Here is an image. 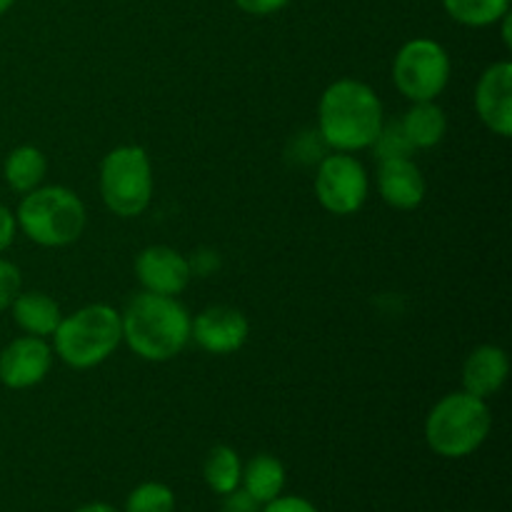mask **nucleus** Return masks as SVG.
I'll return each instance as SVG.
<instances>
[{"label": "nucleus", "instance_id": "1", "mask_svg": "<svg viewBox=\"0 0 512 512\" xmlns=\"http://www.w3.org/2000/svg\"><path fill=\"white\" fill-rule=\"evenodd\" d=\"M123 340L138 358L148 363H168L190 343L188 308L178 298L143 290L120 313Z\"/></svg>", "mask_w": 512, "mask_h": 512}, {"label": "nucleus", "instance_id": "2", "mask_svg": "<svg viewBox=\"0 0 512 512\" xmlns=\"http://www.w3.org/2000/svg\"><path fill=\"white\" fill-rule=\"evenodd\" d=\"M383 123V103L368 83L343 78L320 95L318 130L338 153L370 148Z\"/></svg>", "mask_w": 512, "mask_h": 512}, {"label": "nucleus", "instance_id": "3", "mask_svg": "<svg viewBox=\"0 0 512 512\" xmlns=\"http://www.w3.org/2000/svg\"><path fill=\"white\" fill-rule=\"evenodd\" d=\"M493 428L488 400L465 393H450L433 405L425 420V443L435 455L460 460L480 450Z\"/></svg>", "mask_w": 512, "mask_h": 512}, {"label": "nucleus", "instance_id": "4", "mask_svg": "<svg viewBox=\"0 0 512 512\" xmlns=\"http://www.w3.org/2000/svg\"><path fill=\"white\" fill-rule=\"evenodd\" d=\"M123 343L120 313L105 303L85 305L60 320L53 333V350L65 365L88 370L105 363Z\"/></svg>", "mask_w": 512, "mask_h": 512}, {"label": "nucleus", "instance_id": "5", "mask_svg": "<svg viewBox=\"0 0 512 512\" xmlns=\"http://www.w3.org/2000/svg\"><path fill=\"white\" fill-rule=\"evenodd\" d=\"M18 228L43 248L73 245L85 230V205L70 188L45 185L23 195L15 210Z\"/></svg>", "mask_w": 512, "mask_h": 512}, {"label": "nucleus", "instance_id": "6", "mask_svg": "<svg viewBox=\"0 0 512 512\" xmlns=\"http://www.w3.org/2000/svg\"><path fill=\"white\" fill-rule=\"evenodd\" d=\"M100 195L118 218H138L153 200V165L140 145H118L100 163Z\"/></svg>", "mask_w": 512, "mask_h": 512}, {"label": "nucleus", "instance_id": "7", "mask_svg": "<svg viewBox=\"0 0 512 512\" xmlns=\"http://www.w3.org/2000/svg\"><path fill=\"white\" fill-rule=\"evenodd\" d=\"M393 83L413 103L435 100L450 83V55L430 38L408 40L393 60Z\"/></svg>", "mask_w": 512, "mask_h": 512}, {"label": "nucleus", "instance_id": "8", "mask_svg": "<svg viewBox=\"0 0 512 512\" xmlns=\"http://www.w3.org/2000/svg\"><path fill=\"white\" fill-rule=\"evenodd\" d=\"M370 180L363 163L350 153L325 155L315 173V195L333 215H353L368 200Z\"/></svg>", "mask_w": 512, "mask_h": 512}, {"label": "nucleus", "instance_id": "9", "mask_svg": "<svg viewBox=\"0 0 512 512\" xmlns=\"http://www.w3.org/2000/svg\"><path fill=\"white\" fill-rule=\"evenodd\" d=\"M250 323L238 308L213 305L190 323V338L210 355H233L248 343Z\"/></svg>", "mask_w": 512, "mask_h": 512}, {"label": "nucleus", "instance_id": "10", "mask_svg": "<svg viewBox=\"0 0 512 512\" xmlns=\"http://www.w3.org/2000/svg\"><path fill=\"white\" fill-rule=\"evenodd\" d=\"M53 365V348L45 338L23 335L0 350V383L10 390H28L43 383Z\"/></svg>", "mask_w": 512, "mask_h": 512}, {"label": "nucleus", "instance_id": "11", "mask_svg": "<svg viewBox=\"0 0 512 512\" xmlns=\"http://www.w3.org/2000/svg\"><path fill=\"white\" fill-rule=\"evenodd\" d=\"M133 268L143 290L155 295H170V298L183 293L193 278L190 260L168 245H150V248L140 250Z\"/></svg>", "mask_w": 512, "mask_h": 512}, {"label": "nucleus", "instance_id": "12", "mask_svg": "<svg viewBox=\"0 0 512 512\" xmlns=\"http://www.w3.org/2000/svg\"><path fill=\"white\" fill-rule=\"evenodd\" d=\"M475 110L485 128L500 138L512 135V65L508 60L483 70L475 85Z\"/></svg>", "mask_w": 512, "mask_h": 512}, {"label": "nucleus", "instance_id": "13", "mask_svg": "<svg viewBox=\"0 0 512 512\" xmlns=\"http://www.w3.org/2000/svg\"><path fill=\"white\" fill-rule=\"evenodd\" d=\"M380 198L398 210H413L425 200V175L410 158L380 160L378 168Z\"/></svg>", "mask_w": 512, "mask_h": 512}, {"label": "nucleus", "instance_id": "14", "mask_svg": "<svg viewBox=\"0 0 512 512\" xmlns=\"http://www.w3.org/2000/svg\"><path fill=\"white\" fill-rule=\"evenodd\" d=\"M510 373L508 353L498 345H480L465 358L463 390L475 398H493L505 385Z\"/></svg>", "mask_w": 512, "mask_h": 512}, {"label": "nucleus", "instance_id": "15", "mask_svg": "<svg viewBox=\"0 0 512 512\" xmlns=\"http://www.w3.org/2000/svg\"><path fill=\"white\" fill-rule=\"evenodd\" d=\"M13 310V320L25 335H35V338H48L55 333V328L63 320L60 305L55 303L50 295L40 293V290H20L18 298L10 305Z\"/></svg>", "mask_w": 512, "mask_h": 512}, {"label": "nucleus", "instance_id": "16", "mask_svg": "<svg viewBox=\"0 0 512 512\" xmlns=\"http://www.w3.org/2000/svg\"><path fill=\"white\" fill-rule=\"evenodd\" d=\"M285 480H288V473H285V465L280 463L275 455L260 453L255 455L250 463L243 465V478H240V488L255 500V503L263 508L265 503L275 500L278 495H283Z\"/></svg>", "mask_w": 512, "mask_h": 512}, {"label": "nucleus", "instance_id": "17", "mask_svg": "<svg viewBox=\"0 0 512 512\" xmlns=\"http://www.w3.org/2000/svg\"><path fill=\"white\" fill-rule=\"evenodd\" d=\"M400 125H403L405 135L415 150L435 148L448 133V115L435 100H423V103H413V108L405 110Z\"/></svg>", "mask_w": 512, "mask_h": 512}, {"label": "nucleus", "instance_id": "18", "mask_svg": "<svg viewBox=\"0 0 512 512\" xmlns=\"http://www.w3.org/2000/svg\"><path fill=\"white\" fill-rule=\"evenodd\" d=\"M45 173H48V160H45L43 150L35 148V145H18V148L10 150L3 163L5 183L20 195L40 188Z\"/></svg>", "mask_w": 512, "mask_h": 512}, {"label": "nucleus", "instance_id": "19", "mask_svg": "<svg viewBox=\"0 0 512 512\" xmlns=\"http://www.w3.org/2000/svg\"><path fill=\"white\" fill-rule=\"evenodd\" d=\"M203 478L215 495H223V498L230 495L240 488V478H243L240 455L230 445H215L203 463Z\"/></svg>", "mask_w": 512, "mask_h": 512}, {"label": "nucleus", "instance_id": "20", "mask_svg": "<svg viewBox=\"0 0 512 512\" xmlns=\"http://www.w3.org/2000/svg\"><path fill=\"white\" fill-rule=\"evenodd\" d=\"M443 8L455 23L485 28L500 23V18L510 13V0H443Z\"/></svg>", "mask_w": 512, "mask_h": 512}, {"label": "nucleus", "instance_id": "21", "mask_svg": "<svg viewBox=\"0 0 512 512\" xmlns=\"http://www.w3.org/2000/svg\"><path fill=\"white\" fill-rule=\"evenodd\" d=\"M123 512H175V493L165 483H140L125 500Z\"/></svg>", "mask_w": 512, "mask_h": 512}, {"label": "nucleus", "instance_id": "22", "mask_svg": "<svg viewBox=\"0 0 512 512\" xmlns=\"http://www.w3.org/2000/svg\"><path fill=\"white\" fill-rule=\"evenodd\" d=\"M373 153L378 160H395V158H410L413 155V145H410L408 135H405L400 120L380 125L378 135L373 140Z\"/></svg>", "mask_w": 512, "mask_h": 512}, {"label": "nucleus", "instance_id": "23", "mask_svg": "<svg viewBox=\"0 0 512 512\" xmlns=\"http://www.w3.org/2000/svg\"><path fill=\"white\" fill-rule=\"evenodd\" d=\"M20 290H23V275H20L18 265L0 258V313L13 305Z\"/></svg>", "mask_w": 512, "mask_h": 512}, {"label": "nucleus", "instance_id": "24", "mask_svg": "<svg viewBox=\"0 0 512 512\" xmlns=\"http://www.w3.org/2000/svg\"><path fill=\"white\" fill-rule=\"evenodd\" d=\"M260 512H320L310 503L308 498H300V495H278L275 500L263 505Z\"/></svg>", "mask_w": 512, "mask_h": 512}, {"label": "nucleus", "instance_id": "25", "mask_svg": "<svg viewBox=\"0 0 512 512\" xmlns=\"http://www.w3.org/2000/svg\"><path fill=\"white\" fill-rule=\"evenodd\" d=\"M288 3L290 0H235V5L248 15H273Z\"/></svg>", "mask_w": 512, "mask_h": 512}, {"label": "nucleus", "instance_id": "26", "mask_svg": "<svg viewBox=\"0 0 512 512\" xmlns=\"http://www.w3.org/2000/svg\"><path fill=\"white\" fill-rule=\"evenodd\" d=\"M15 233H18V223H15V213L8 205L0 203V253L13 245Z\"/></svg>", "mask_w": 512, "mask_h": 512}, {"label": "nucleus", "instance_id": "27", "mask_svg": "<svg viewBox=\"0 0 512 512\" xmlns=\"http://www.w3.org/2000/svg\"><path fill=\"white\" fill-rule=\"evenodd\" d=\"M258 508L260 505L255 503V500L250 498L243 488H238V490H233L230 495H225V510H230V512H255Z\"/></svg>", "mask_w": 512, "mask_h": 512}, {"label": "nucleus", "instance_id": "28", "mask_svg": "<svg viewBox=\"0 0 512 512\" xmlns=\"http://www.w3.org/2000/svg\"><path fill=\"white\" fill-rule=\"evenodd\" d=\"M73 512H120V510H115L113 505L108 503H85L80 505V508H75Z\"/></svg>", "mask_w": 512, "mask_h": 512}, {"label": "nucleus", "instance_id": "29", "mask_svg": "<svg viewBox=\"0 0 512 512\" xmlns=\"http://www.w3.org/2000/svg\"><path fill=\"white\" fill-rule=\"evenodd\" d=\"M13 5H15V0H0V18H3V15L13 8Z\"/></svg>", "mask_w": 512, "mask_h": 512}, {"label": "nucleus", "instance_id": "30", "mask_svg": "<svg viewBox=\"0 0 512 512\" xmlns=\"http://www.w3.org/2000/svg\"><path fill=\"white\" fill-rule=\"evenodd\" d=\"M225 512H230V510H225Z\"/></svg>", "mask_w": 512, "mask_h": 512}]
</instances>
